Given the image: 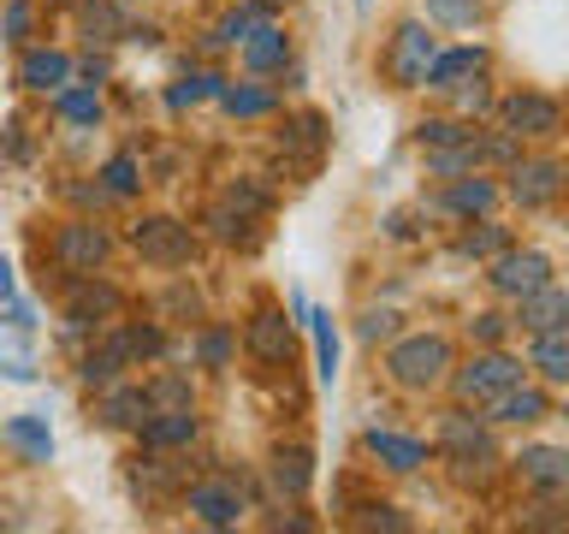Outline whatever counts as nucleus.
I'll list each match as a JSON object with an SVG mask.
<instances>
[{
  "label": "nucleus",
  "instance_id": "obj_43",
  "mask_svg": "<svg viewBox=\"0 0 569 534\" xmlns=\"http://www.w3.org/2000/svg\"><path fill=\"white\" fill-rule=\"evenodd\" d=\"M362 528H403V516L391 511V505H373V511L362 516Z\"/></svg>",
  "mask_w": 569,
  "mask_h": 534
},
{
  "label": "nucleus",
  "instance_id": "obj_15",
  "mask_svg": "<svg viewBox=\"0 0 569 534\" xmlns=\"http://www.w3.org/2000/svg\"><path fill=\"white\" fill-rule=\"evenodd\" d=\"M516 469H522V481H533V487H569V452H558V445H528L522 457H516Z\"/></svg>",
  "mask_w": 569,
  "mask_h": 534
},
{
  "label": "nucleus",
  "instance_id": "obj_21",
  "mask_svg": "<svg viewBox=\"0 0 569 534\" xmlns=\"http://www.w3.org/2000/svg\"><path fill=\"white\" fill-rule=\"evenodd\" d=\"M309 481H315V452H309V445L273 452V487H279L284 498H302V493H309Z\"/></svg>",
  "mask_w": 569,
  "mask_h": 534
},
{
  "label": "nucleus",
  "instance_id": "obj_44",
  "mask_svg": "<svg viewBox=\"0 0 569 534\" xmlns=\"http://www.w3.org/2000/svg\"><path fill=\"white\" fill-rule=\"evenodd\" d=\"M18 297V285H12V261L0 256V309H7V303Z\"/></svg>",
  "mask_w": 569,
  "mask_h": 534
},
{
  "label": "nucleus",
  "instance_id": "obj_16",
  "mask_svg": "<svg viewBox=\"0 0 569 534\" xmlns=\"http://www.w3.org/2000/svg\"><path fill=\"white\" fill-rule=\"evenodd\" d=\"M190 439H196L190 404L160 409V416H142V445H154V452H172V445H190Z\"/></svg>",
  "mask_w": 569,
  "mask_h": 534
},
{
  "label": "nucleus",
  "instance_id": "obj_40",
  "mask_svg": "<svg viewBox=\"0 0 569 534\" xmlns=\"http://www.w3.org/2000/svg\"><path fill=\"white\" fill-rule=\"evenodd\" d=\"M391 320H398V315H386V309L362 315V338H368V345H380V338H391Z\"/></svg>",
  "mask_w": 569,
  "mask_h": 534
},
{
  "label": "nucleus",
  "instance_id": "obj_9",
  "mask_svg": "<svg viewBox=\"0 0 569 534\" xmlns=\"http://www.w3.org/2000/svg\"><path fill=\"white\" fill-rule=\"evenodd\" d=\"M190 511H196V523H208V528H231L243 516V493L231 487V481H202V487H190Z\"/></svg>",
  "mask_w": 569,
  "mask_h": 534
},
{
  "label": "nucleus",
  "instance_id": "obj_3",
  "mask_svg": "<svg viewBox=\"0 0 569 534\" xmlns=\"http://www.w3.org/2000/svg\"><path fill=\"white\" fill-rule=\"evenodd\" d=\"M131 244H137V256L149 261V267H184L196 256V238H190V226H178L167 220V214H154V220H142L131 231Z\"/></svg>",
  "mask_w": 569,
  "mask_h": 534
},
{
  "label": "nucleus",
  "instance_id": "obj_2",
  "mask_svg": "<svg viewBox=\"0 0 569 534\" xmlns=\"http://www.w3.org/2000/svg\"><path fill=\"white\" fill-rule=\"evenodd\" d=\"M516 380H522V363L505 350H487V356H475L469 368H457V398L462 404H492L498 392H510Z\"/></svg>",
  "mask_w": 569,
  "mask_h": 534
},
{
  "label": "nucleus",
  "instance_id": "obj_1",
  "mask_svg": "<svg viewBox=\"0 0 569 534\" xmlns=\"http://www.w3.org/2000/svg\"><path fill=\"white\" fill-rule=\"evenodd\" d=\"M445 368H451V345H445L439 333H416V338H398L386 356V374L409 392H427L445 380Z\"/></svg>",
  "mask_w": 569,
  "mask_h": 534
},
{
  "label": "nucleus",
  "instance_id": "obj_33",
  "mask_svg": "<svg viewBox=\"0 0 569 534\" xmlns=\"http://www.w3.org/2000/svg\"><path fill=\"white\" fill-rule=\"evenodd\" d=\"M208 96H220V78H208V71H190V78H178L172 83V107L184 113V107H196V101H208Z\"/></svg>",
  "mask_w": 569,
  "mask_h": 534
},
{
  "label": "nucleus",
  "instance_id": "obj_46",
  "mask_svg": "<svg viewBox=\"0 0 569 534\" xmlns=\"http://www.w3.org/2000/svg\"><path fill=\"white\" fill-rule=\"evenodd\" d=\"M267 7H284V0H267Z\"/></svg>",
  "mask_w": 569,
  "mask_h": 534
},
{
  "label": "nucleus",
  "instance_id": "obj_14",
  "mask_svg": "<svg viewBox=\"0 0 569 534\" xmlns=\"http://www.w3.org/2000/svg\"><path fill=\"white\" fill-rule=\"evenodd\" d=\"M439 439H445V452H451L457 463H475V457H498L492 452V434H487V427H480L475 416H462V409H457V416H445V427H439Z\"/></svg>",
  "mask_w": 569,
  "mask_h": 534
},
{
  "label": "nucleus",
  "instance_id": "obj_5",
  "mask_svg": "<svg viewBox=\"0 0 569 534\" xmlns=\"http://www.w3.org/2000/svg\"><path fill=\"white\" fill-rule=\"evenodd\" d=\"M487 279H492L505 297H528V291H540V285L551 279V261L540 256V249H498Z\"/></svg>",
  "mask_w": 569,
  "mask_h": 534
},
{
  "label": "nucleus",
  "instance_id": "obj_27",
  "mask_svg": "<svg viewBox=\"0 0 569 534\" xmlns=\"http://www.w3.org/2000/svg\"><path fill=\"white\" fill-rule=\"evenodd\" d=\"M220 101H226L231 119H261V113H273V107H279L273 89H249V83H238V89L220 83Z\"/></svg>",
  "mask_w": 569,
  "mask_h": 534
},
{
  "label": "nucleus",
  "instance_id": "obj_31",
  "mask_svg": "<svg viewBox=\"0 0 569 534\" xmlns=\"http://www.w3.org/2000/svg\"><path fill=\"white\" fill-rule=\"evenodd\" d=\"M492 202H498V190L487 178H462V185H451V196H445V208H457V214H487Z\"/></svg>",
  "mask_w": 569,
  "mask_h": 534
},
{
  "label": "nucleus",
  "instance_id": "obj_32",
  "mask_svg": "<svg viewBox=\"0 0 569 534\" xmlns=\"http://www.w3.org/2000/svg\"><path fill=\"white\" fill-rule=\"evenodd\" d=\"M101 178H107V190L113 196H137L142 190V167H137V155H113L101 167Z\"/></svg>",
  "mask_w": 569,
  "mask_h": 534
},
{
  "label": "nucleus",
  "instance_id": "obj_28",
  "mask_svg": "<svg viewBox=\"0 0 569 534\" xmlns=\"http://www.w3.org/2000/svg\"><path fill=\"white\" fill-rule=\"evenodd\" d=\"M53 113H60V119H71V125H96L101 119V96H96V89H53Z\"/></svg>",
  "mask_w": 569,
  "mask_h": 534
},
{
  "label": "nucleus",
  "instance_id": "obj_35",
  "mask_svg": "<svg viewBox=\"0 0 569 534\" xmlns=\"http://www.w3.org/2000/svg\"><path fill=\"white\" fill-rule=\"evenodd\" d=\"M457 249H462V256H498V249H505V226H480V231H462V238H457Z\"/></svg>",
  "mask_w": 569,
  "mask_h": 534
},
{
  "label": "nucleus",
  "instance_id": "obj_42",
  "mask_svg": "<svg viewBox=\"0 0 569 534\" xmlns=\"http://www.w3.org/2000/svg\"><path fill=\"white\" fill-rule=\"evenodd\" d=\"M475 338L498 345V338H505V315H475Z\"/></svg>",
  "mask_w": 569,
  "mask_h": 534
},
{
  "label": "nucleus",
  "instance_id": "obj_34",
  "mask_svg": "<svg viewBox=\"0 0 569 534\" xmlns=\"http://www.w3.org/2000/svg\"><path fill=\"white\" fill-rule=\"evenodd\" d=\"M427 18H433V24H451V30H469L480 18V0H427Z\"/></svg>",
  "mask_w": 569,
  "mask_h": 534
},
{
  "label": "nucleus",
  "instance_id": "obj_30",
  "mask_svg": "<svg viewBox=\"0 0 569 534\" xmlns=\"http://www.w3.org/2000/svg\"><path fill=\"white\" fill-rule=\"evenodd\" d=\"M261 18H273V7H267V0H243V7H238V12H231V18H226V24H220V30H213V42H226V48H238V42H243V36H249V30H256V24H261Z\"/></svg>",
  "mask_w": 569,
  "mask_h": 534
},
{
  "label": "nucleus",
  "instance_id": "obj_6",
  "mask_svg": "<svg viewBox=\"0 0 569 534\" xmlns=\"http://www.w3.org/2000/svg\"><path fill=\"white\" fill-rule=\"evenodd\" d=\"M433 36H427V24H398V42H391V78H398L403 89H421L427 66H433Z\"/></svg>",
  "mask_w": 569,
  "mask_h": 534
},
{
  "label": "nucleus",
  "instance_id": "obj_18",
  "mask_svg": "<svg viewBox=\"0 0 569 534\" xmlns=\"http://www.w3.org/2000/svg\"><path fill=\"white\" fill-rule=\"evenodd\" d=\"M124 368H131V338H124V333L101 338V345L83 356V380H89V386H113Z\"/></svg>",
  "mask_w": 569,
  "mask_h": 534
},
{
  "label": "nucleus",
  "instance_id": "obj_22",
  "mask_svg": "<svg viewBox=\"0 0 569 534\" xmlns=\"http://www.w3.org/2000/svg\"><path fill=\"white\" fill-rule=\"evenodd\" d=\"M302 327H309V338H315V374H320V386H332L338 380V333H332V315L327 309H309V315H302Z\"/></svg>",
  "mask_w": 569,
  "mask_h": 534
},
{
  "label": "nucleus",
  "instance_id": "obj_20",
  "mask_svg": "<svg viewBox=\"0 0 569 534\" xmlns=\"http://www.w3.org/2000/svg\"><path fill=\"white\" fill-rule=\"evenodd\" d=\"M0 439L18 445L30 463H48L53 457V434H48V416H7V427H0Z\"/></svg>",
  "mask_w": 569,
  "mask_h": 534
},
{
  "label": "nucleus",
  "instance_id": "obj_19",
  "mask_svg": "<svg viewBox=\"0 0 569 534\" xmlns=\"http://www.w3.org/2000/svg\"><path fill=\"white\" fill-rule=\"evenodd\" d=\"M18 83L24 89H66L71 83V60L66 53H53V48H36V53H24V66H18Z\"/></svg>",
  "mask_w": 569,
  "mask_h": 534
},
{
  "label": "nucleus",
  "instance_id": "obj_36",
  "mask_svg": "<svg viewBox=\"0 0 569 534\" xmlns=\"http://www.w3.org/2000/svg\"><path fill=\"white\" fill-rule=\"evenodd\" d=\"M475 137L469 125H451V119H421V149H445V142H462Z\"/></svg>",
  "mask_w": 569,
  "mask_h": 534
},
{
  "label": "nucleus",
  "instance_id": "obj_13",
  "mask_svg": "<svg viewBox=\"0 0 569 534\" xmlns=\"http://www.w3.org/2000/svg\"><path fill=\"white\" fill-rule=\"evenodd\" d=\"M249 350H256V363H267V368L291 363V320L261 309L256 320H249Z\"/></svg>",
  "mask_w": 569,
  "mask_h": 534
},
{
  "label": "nucleus",
  "instance_id": "obj_11",
  "mask_svg": "<svg viewBox=\"0 0 569 534\" xmlns=\"http://www.w3.org/2000/svg\"><path fill=\"white\" fill-rule=\"evenodd\" d=\"M480 71H487V48H451V53H433V66H427V89H462V83H475Z\"/></svg>",
  "mask_w": 569,
  "mask_h": 534
},
{
  "label": "nucleus",
  "instance_id": "obj_8",
  "mask_svg": "<svg viewBox=\"0 0 569 534\" xmlns=\"http://www.w3.org/2000/svg\"><path fill=\"white\" fill-rule=\"evenodd\" d=\"M558 190H563V167H558V160H522V167L510 172V196L522 208H546Z\"/></svg>",
  "mask_w": 569,
  "mask_h": 534
},
{
  "label": "nucleus",
  "instance_id": "obj_39",
  "mask_svg": "<svg viewBox=\"0 0 569 534\" xmlns=\"http://www.w3.org/2000/svg\"><path fill=\"white\" fill-rule=\"evenodd\" d=\"M0 30H7V42H24V30H30V7H24V0H12V7H7Z\"/></svg>",
  "mask_w": 569,
  "mask_h": 534
},
{
  "label": "nucleus",
  "instance_id": "obj_7",
  "mask_svg": "<svg viewBox=\"0 0 569 534\" xmlns=\"http://www.w3.org/2000/svg\"><path fill=\"white\" fill-rule=\"evenodd\" d=\"M516 320H522L528 333H558L569 327V291H558V285H540V291H528V297H516Z\"/></svg>",
  "mask_w": 569,
  "mask_h": 534
},
{
  "label": "nucleus",
  "instance_id": "obj_17",
  "mask_svg": "<svg viewBox=\"0 0 569 534\" xmlns=\"http://www.w3.org/2000/svg\"><path fill=\"white\" fill-rule=\"evenodd\" d=\"M362 445H368V452L386 463V469H403V475H409V469H421V463H427V445H421V439L386 434V427H368V434H362Z\"/></svg>",
  "mask_w": 569,
  "mask_h": 534
},
{
  "label": "nucleus",
  "instance_id": "obj_24",
  "mask_svg": "<svg viewBox=\"0 0 569 534\" xmlns=\"http://www.w3.org/2000/svg\"><path fill=\"white\" fill-rule=\"evenodd\" d=\"M142 416H149V392L142 386H113L101 398V422L107 427H142Z\"/></svg>",
  "mask_w": 569,
  "mask_h": 534
},
{
  "label": "nucleus",
  "instance_id": "obj_47",
  "mask_svg": "<svg viewBox=\"0 0 569 534\" xmlns=\"http://www.w3.org/2000/svg\"><path fill=\"white\" fill-rule=\"evenodd\" d=\"M356 7H373V0H356Z\"/></svg>",
  "mask_w": 569,
  "mask_h": 534
},
{
  "label": "nucleus",
  "instance_id": "obj_4",
  "mask_svg": "<svg viewBox=\"0 0 569 534\" xmlns=\"http://www.w3.org/2000/svg\"><path fill=\"white\" fill-rule=\"evenodd\" d=\"M53 261H60V274H71V279L96 274V267L107 261V231L89 226V220L60 226V231H53Z\"/></svg>",
  "mask_w": 569,
  "mask_h": 534
},
{
  "label": "nucleus",
  "instance_id": "obj_26",
  "mask_svg": "<svg viewBox=\"0 0 569 534\" xmlns=\"http://www.w3.org/2000/svg\"><path fill=\"white\" fill-rule=\"evenodd\" d=\"M533 368L546 374L551 386H569V338L558 333H533Z\"/></svg>",
  "mask_w": 569,
  "mask_h": 534
},
{
  "label": "nucleus",
  "instance_id": "obj_45",
  "mask_svg": "<svg viewBox=\"0 0 569 534\" xmlns=\"http://www.w3.org/2000/svg\"><path fill=\"white\" fill-rule=\"evenodd\" d=\"M457 101L469 107V113H480V107H487V89H480V83L475 89H457Z\"/></svg>",
  "mask_w": 569,
  "mask_h": 534
},
{
  "label": "nucleus",
  "instance_id": "obj_23",
  "mask_svg": "<svg viewBox=\"0 0 569 534\" xmlns=\"http://www.w3.org/2000/svg\"><path fill=\"white\" fill-rule=\"evenodd\" d=\"M119 291L113 285H78L71 291V327H96V320H107V315H119Z\"/></svg>",
  "mask_w": 569,
  "mask_h": 534
},
{
  "label": "nucleus",
  "instance_id": "obj_25",
  "mask_svg": "<svg viewBox=\"0 0 569 534\" xmlns=\"http://www.w3.org/2000/svg\"><path fill=\"white\" fill-rule=\"evenodd\" d=\"M540 416H546V392H533L522 380L492 398V422H540Z\"/></svg>",
  "mask_w": 569,
  "mask_h": 534
},
{
  "label": "nucleus",
  "instance_id": "obj_38",
  "mask_svg": "<svg viewBox=\"0 0 569 534\" xmlns=\"http://www.w3.org/2000/svg\"><path fill=\"white\" fill-rule=\"evenodd\" d=\"M124 338H131V356H160L167 350V338H160L154 327H124Z\"/></svg>",
  "mask_w": 569,
  "mask_h": 534
},
{
  "label": "nucleus",
  "instance_id": "obj_48",
  "mask_svg": "<svg viewBox=\"0 0 569 534\" xmlns=\"http://www.w3.org/2000/svg\"><path fill=\"white\" fill-rule=\"evenodd\" d=\"M563 185H569V172H563Z\"/></svg>",
  "mask_w": 569,
  "mask_h": 534
},
{
  "label": "nucleus",
  "instance_id": "obj_29",
  "mask_svg": "<svg viewBox=\"0 0 569 534\" xmlns=\"http://www.w3.org/2000/svg\"><path fill=\"white\" fill-rule=\"evenodd\" d=\"M475 160H487V142H475V137H462V142H445V149L427 160L439 178H457V172H469Z\"/></svg>",
  "mask_w": 569,
  "mask_h": 534
},
{
  "label": "nucleus",
  "instance_id": "obj_12",
  "mask_svg": "<svg viewBox=\"0 0 569 534\" xmlns=\"http://www.w3.org/2000/svg\"><path fill=\"white\" fill-rule=\"evenodd\" d=\"M505 131L510 137H551V131H558V101H546V96H510L505 101Z\"/></svg>",
  "mask_w": 569,
  "mask_h": 534
},
{
  "label": "nucleus",
  "instance_id": "obj_10",
  "mask_svg": "<svg viewBox=\"0 0 569 534\" xmlns=\"http://www.w3.org/2000/svg\"><path fill=\"white\" fill-rule=\"evenodd\" d=\"M238 48H243V66L249 71H284V66H291V36H284L273 18H261V24L249 30Z\"/></svg>",
  "mask_w": 569,
  "mask_h": 534
},
{
  "label": "nucleus",
  "instance_id": "obj_41",
  "mask_svg": "<svg viewBox=\"0 0 569 534\" xmlns=\"http://www.w3.org/2000/svg\"><path fill=\"white\" fill-rule=\"evenodd\" d=\"M226 356H231V338H226V333H208V338H202V363H213V368H220Z\"/></svg>",
  "mask_w": 569,
  "mask_h": 534
},
{
  "label": "nucleus",
  "instance_id": "obj_37",
  "mask_svg": "<svg viewBox=\"0 0 569 534\" xmlns=\"http://www.w3.org/2000/svg\"><path fill=\"white\" fill-rule=\"evenodd\" d=\"M154 404H160V409H178V404H190V386L178 380V374H167V380H160V386L149 392V409H154Z\"/></svg>",
  "mask_w": 569,
  "mask_h": 534
}]
</instances>
